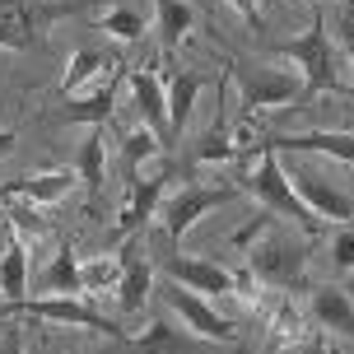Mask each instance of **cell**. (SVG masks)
Masks as SVG:
<instances>
[{"label":"cell","instance_id":"6da1fadb","mask_svg":"<svg viewBox=\"0 0 354 354\" xmlns=\"http://www.w3.org/2000/svg\"><path fill=\"white\" fill-rule=\"evenodd\" d=\"M248 261H252V275L275 289H303V270H308V243L303 238H289L275 214L266 210L257 214V238L248 243Z\"/></svg>","mask_w":354,"mask_h":354},{"label":"cell","instance_id":"7a4b0ae2","mask_svg":"<svg viewBox=\"0 0 354 354\" xmlns=\"http://www.w3.org/2000/svg\"><path fill=\"white\" fill-rule=\"evenodd\" d=\"M275 56L303 66V98H299V107H308L317 93H345V84H340V75H336V52H331V37H326V15H322V5H313V28H308L303 37L280 42Z\"/></svg>","mask_w":354,"mask_h":354},{"label":"cell","instance_id":"3957f363","mask_svg":"<svg viewBox=\"0 0 354 354\" xmlns=\"http://www.w3.org/2000/svg\"><path fill=\"white\" fill-rule=\"evenodd\" d=\"M93 10V0H0V47L28 52L56 19H71Z\"/></svg>","mask_w":354,"mask_h":354},{"label":"cell","instance_id":"277c9868","mask_svg":"<svg viewBox=\"0 0 354 354\" xmlns=\"http://www.w3.org/2000/svg\"><path fill=\"white\" fill-rule=\"evenodd\" d=\"M243 187H248V192L257 196L275 219H294V224H303L308 233H317V214L299 201L289 173L280 168V149H257V173L243 177Z\"/></svg>","mask_w":354,"mask_h":354},{"label":"cell","instance_id":"5b68a950","mask_svg":"<svg viewBox=\"0 0 354 354\" xmlns=\"http://www.w3.org/2000/svg\"><path fill=\"white\" fill-rule=\"evenodd\" d=\"M5 313H15V317H42V322H66V326H80V331H98V336L117 340L126 345V331L117 322H107L103 313H93L84 299H75V294H42V299H19L10 303Z\"/></svg>","mask_w":354,"mask_h":354},{"label":"cell","instance_id":"8992f818","mask_svg":"<svg viewBox=\"0 0 354 354\" xmlns=\"http://www.w3.org/2000/svg\"><path fill=\"white\" fill-rule=\"evenodd\" d=\"M229 80L238 84V98L248 112H261V107H299L303 98V84L294 75H280V71H266V66H243V61H229Z\"/></svg>","mask_w":354,"mask_h":354},{"label":"cell","instance_id":"52a82bcc","mask_svg":"<svg viewBox=\"0 0 354 354\" xmlns=\"http://www.w3.org/2000/svg\"><path fill=\"white\" fill-rule=\"evenodd\" d=\"M289 182H294L299 201L317 219H336V224H350L354 219V196L340 192L336 182H326L322 173H313V168H289Z\"/></svg>","mask_w":354,"mask_h":354},{"label":"cell","instance_id":"ba28073f","mask_svg":"<svg viewBox=\"0 0 354 354\" xmlns=\"http://www.w3.org/2000/svg\"><path fill=\"white\" fill-rule=\"evenodd\" d=\"M163 299H168V308H173L177 317H182L187 326H192L196 336L219 340V345H238V326H233L229 317H219V313H214L210 303L201 299V294H192L187 284H173V289H168Z\"/></svg>","mask_w":354,"mask_h":354},{"label":"cell","instance_id":"9c48e42d","mask_svg":"<svg viewBox=\"0 0 354 354\" xmlns=\"http://www.w3.org/2000/svg\"><path fill=\"white\" fill-rule=\"evenodd\" d=\"M219 340H205V336H187L182 326H173L168 317H149L145 322V336L140 340H126L122 350L126 354H214Z\"/></svg>","mask_w":354,"mask_h":354},{"label":"cell","instance_id":"30bf717a","mask_svg":"<svg viewBox=\"0 0 354 354\" xmlns=\"http://www.w3.org/2000/svg\"><path fill=\"white\" fill-rule=\"evenodd\" d=\"M126 173H131V201H126L122 219H117V238L136 233L149 214L159 210L163 192H168V177H173V163H163L159 173H140V168H126Z\"/></svg>","mask_w":354,"mask_h":354},{"label":"cell","instance_id":"8fae6325","mask_svg":"<svg viewBox=\"0 0 354 354\" xmlns=\"http://www.w3.org/2000/svg\"><path fill=\"white\" fill-rule=\"evenodd\" d=\"M126 84H131V107H136V117L163 140V149H173V131H168V93H163L159 75L154 71H131Z\"/></svg>","mask_w":354,"mask_h":354},{"label":"cell","instance_id":"7c38bea8","mask_svg":"<svg viewBox=\"0 0 354 354\" xmlns=\"http://www.w3.org/2000/svg\"><path fill=\"white\" fill-rule=\"evenodd\" d=\"M233 201V192H210V187H196V182H187L182 192L163 205V233L168 238H182V233L192 229L196 219L205 210H214V205H229Z\"/></svg>","mask_w":354,"mask_h":354},{"label":"cell","instance_id":"4fadbf2b","mask_svg":"<svg viewBox=\"0 0 354 354\" xmlns=\"http://www.w3.org/2000/svg\"><path fill=\"white\" fill-rule=\"evenodd\" d=\"M163 270L173 275V284H187L192 294H233V270H224V266L214 261H196V257H177V252H163L159 257Z\"/></svg>","mask_w":354,"mask_h":354},{"label":"cell","instance_id":"5bb4252c","mask_svg":"<svg viewBox=\"0 0 354 354\" xmlns=\"http://www.w3.org/2000/svg\"><path fill=\"white\" fill-rule=\"evenodd\" d=\"M257 149H313V154H331L340 163H354V136L350 131H303V136H261Z\"/></svg>","mask_w":354,"mask_h":354},{"label":"cell","instance_id":"9a60e30c","mask_svg":"<svg viewBox=\"0 0 354 354\" xmlns=\"http://www.w3.org/2000/svg\"><path fill=\"white\" fill-rule=\"evenodd\" d=\"M75 187V173H33V177H10L0 187V201H28V205H56Z\"/></svg>","mask_w":354,"mask_h":354},{"label":"cell","instance_id":"2e32d148","mask_svg":"<svg viewBox=\"0 0 354 354\" xmlns=\"http://www.w3.org/2000/svg\"><path fill=\"white\" fill-rule=\"evenodd\" d=\"M140 248H122V280H117V308L122 313H140V303L149 299V284H154V266L145 261V257H136Z\"/></svg>","mask_w":354,"mask_h":354},{"label":"cell","instance_id":"e0dca14e","mask_svg":"<svg viewBox=\"0 0 354 354\" xmlns=\"http://www.w3.org/2000/svg\"><path fill=\"white\" fill-rule=\"evenodd\" d=\"M313 313H317V322L326 331L354 340V303L340 284H317V289H313Z\"/></svg>","mask_w":354,"mask_h":354},{"label":"cell","instance_id":"ac0fdd59","mask_svg":"<svg viewBox=\"0 0 354 354\" xmlns=\"http://www.w3.org/2000/svg\"><path fill=\"white\" fill-rule=\"evenodd\" d=\"M37 289H42V294H84V280H80V257H75V243H71V238L56 248L52 266L37 275Z\"/></svg>","mask_w":354,"mask_h":354},{"label":"cell","instance_id":"d6986e66","mask_svg":"<svg viewBox=\"0 0 354 354\" xmlns=\"http://www.w3.org/2000/svg\"><path fill=\"white\" fill-rule=\"evenodd\" d=\"M210 84V75H196V71H177L173 84H168V131H173V140L187 131V117H192V103L196 93Z\"/></svg>","mask_w":354,"mask_h":354},{"label":"cell","instance_id":"ffe728a7","mask_svg":"<svg viewBox=\"0 0 354 354\" xmlns=\"http://www.w3.org/2000/svg\"><path fill=\"white\" fill-rule=\"evenodd\" d=\"M0 294L10 303L28 299V248H24V238H15L0 257Z\"/></svg>","mask_w":354,"mask_h":354},{"label":"cell","instance_id":"44dd1931","mask_svg":"<svg viewBox=\"0 0 354 354\" xmlns=\"http://www.w3.org/2000/svg\"><path fill=\"white\" fill-rule=\"evenodd\" d=\"M154 10H159V37H163V52L182 47V42H187V33H192V24H196V10L187 5V0H154Z\"/></svg>","mask_w":354,"mask_h":354},{"label":"cell","instance_id":"7402d4cb","mask_svg":"<svg viewBox=\"0 0 354 354\" xmlns=\"http://www.w3.org/2000/svg\"><path fill=\"white\" fill-rule=\"evenodd\" d=\"M103 168H107V154H103V126L80 145V182L88 192V214L98 205V192H103Z\"/></svg>","mask_w":354,"mask_h":354},{"label":"cell","instance_id":"603a6c76","mask_svg":"<svg viewBox=\"0 0 354 354\" xmlns=\"http://www.w3.org/2000/svg\"><path fill=\"white\" fill-rule=\"evenodd\" d=\"M112 103H117V80H107V84H98L88 98H75V103H66V122H88V126H103L107 117H112Z\"/></svg>","mask_w":354,"mask_h":354},{"label":"cell","instance_id":"cb8c5ba5","mask_svg":"<svg viewBox=\"0 0 354 354\" xmlns=\"http://www.w3.org/2000/svg\"><path fill=\"white\" fill-rule=\"evenodd\" d=\"M238 149H243V145L229 136L224 117H214V122L205 126L201 145H196V163H229V159H238Z\"/></svg>","mask_w":354,"mask_h":354},{"label":"cell","instance_id":"d4e9b609","mask_svg":"<svg viewBox=\"0 0 354 354\" xmlns=\"http://www.w3.org/2000/svg\"><path fill=\"white\" fill-rule=\"evenodd\" d=\"M98 28H103L107 37H117V42H140L145 37V15L131 10V5H107L103 19H98Z\"/></svg>","mask_w":354,"mask_h":354},{"label":"cell","instance_id":"484cf974","mask_svg":"<svg viewBox=\"0 0 354 354\" xmlns=\"http://www.w3.org/2000/svg\"><path fill=\"white\" fill-rule=\"evenodd\" d=\"M117 61L103 52H93V47H84V52H75L71 56V71H66V80H61V93H75V88L84 84V80H93L98 71H112Z\"/></svg>","mask_w":354,"mask_h":354},{"label":"cell","instance_id":"4316f807","mask_svg":"<svg viewBox=\"0 0 354 354\" xmlns=\"http://www.w3.org/2000/svg\"><path fill=\"white\" fill-rule=\"evenodd\" d=\"M122 270H126V261L117 257H98V261H88V266H80V280H84V289H112V284L122 280Z\"/></svg>","mask_w":354,"mask_h":354},{"label":"cell","instance_id":"83f0119b","mask_svg":"<svg viewBox=\"0 0 354 354\" xmlns=\"http://www.w3.org/2000/svg\"><path fill=\"white\" fill-rule=\"evenodd\" d=\"M154 154H163V140L154 131H131V136H126V168H140V163L154 159Z\"/></svg>","mask_w":354,"mask_h":354},{"label":"cell","instance_id":"f1b7e54d","mask_svg":"<svg viewBox=\"0 0 354 354\" xmlns=\"http://www.w3.org/2000/svg\"><path fill=\"white\" fill-rule=\"evenodd\" d=\"M5 205H10V229L15 233H28V238H37V233L47 229V219H42V214H37V205H28V201H5Z\"/></svg>","mask_w":354,"mask_h":354},{"label":"cell","instance_id":"f546056e","mask_svg":"<svg viewBox=\"0 0 354 354\" xmlns=\"http://www.w3.org/2000/svg\"><path fill=\"white\" fill-rule=\"evenodd\" d=\"M233 294H238V299L248 303V308H257V303H261V289H257V275H252V270H238V275H233Z\"/></svg>","mask_w":354,"mask_h":354},{"label":"cell","instance_id":"4dcf8cb0","mask_svg":"<svg viewBox=\"0 0 354 354\" xmlns=\"http://www.w3.org/2000/svg\"><path fill=\"white\" fill-rule=\"evenodd\" d=\"M331 261H336V270H354V233L350 229L331 243Z\"/></svg>","mask_w":354,"mask_h":354},{"label":"cell","instance_id":"1f68e13d","mask_svg":"<svg viewBox=\"0 0 354 354\" xmlns=\"http://www.w3.org/2000/svg\"><path fill=\"white\" fill-rule=\"evenodd\" d=\"M233 10H238V15L248 19V28L252 33H257V28H261V10H257V0H229Z\"/></svg>","mask_w":354,"mask_h":354},{"label":"cell","instance_id":"d6a6232c","mask_svg":"<svg viewBox=\"0 0 354 354\" xmlns=\"http://www.w3.org/2000/svg\"><path fill=\"white\" fill-rule=\"evenodd\" d=\"M0 354H24V340H19V326H5V331H0Z\"/></svg>","mask_w":354,"mask_h":354},{"label":"cell","instance_id":"836d02e7","mask_svg":"<svg viewBox=\"0 0 354 354\" xmlns=\"http://www.w3.org/2000/svg\"><path fill=\"white\" fill-rule=\"evenodd\" d=\"M322 350H326V345H322L317 336H313V340H303V345H294V354H322Z\"/></svg>","mask_w":354,"mask_h":354},{"label":"cell","instance_id":"e575fe53","mask_svg":"<svg viewBox=\"0 0 354 354\" xmlns=\"http://www.w3.org/2000/svg\"><path fill=\"white\" fill-rule=\"evenodd\" d=\"M10 149H15V131H0V159H5Z\"/></svg>","mask_w":354,"mask_h":354},{"label":"cell","instance_id":"d590c367","mask_svg":"<svg viewBox=\"0 0 354 354\" xmlns=\"http://www.w3.org/2000/svg\"><path fill=\"white\" fill-rule=\"evenodd\" d=\"M350 61H354V33H350ZM350 93H354V88H350Z\"/></svg>","mask_w":354,"mask_h":354},{"label":"cell","instance_id":"8d00e7d4","mask_svg":"<svg viewBox=\"0 0 354 354\" xmlns=\"http://www.w3.org/2000/svg\"><path fill=\"white\" fill-rule=\"evenodd\" d=\"M322 354H340V350H331V345H326V350H322Z\"/></svg>","mask_w":354,"mask_h":354}]
</instances>
